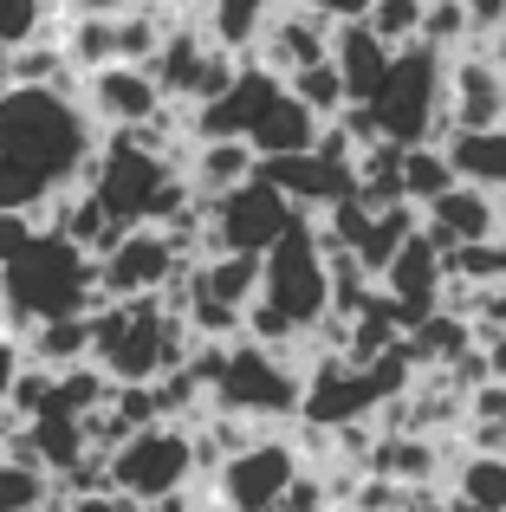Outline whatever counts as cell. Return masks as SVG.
<instances>
[{
	"instance_id": "2",
	"label": "cell",
	"mask_w": 506,
	"mask_h": 512,
	"mask_svg": "<svg viewBox=\"0 0 506 512\" xmlns=\"http://www.w3.org/2000/svg\"><path fill=\"white\" fill-rule=\"evenodd\" d=\"M7 286H13V312L0 318V331L20 338V344L33 338V325H52V318H91L104 305L98 260H91L85 247H72L65 234H46V227L7 260Z\"/></svg>"
},
{
	"instance_id": "4",
	"label": "cell",
	"mask_w": 506,
	"mask_h": 512,
	"mask_svg": "<svg viewBox=\"0 0 506 512\" xmlns=\"http://www.w3.org/2000/svg\"><path fill=\"white\" fill-rule=\"evenodd\" d=\"M266 312H279L292 331H318L331 318V253L318 240V221L305 214L273 253H266Z\"/></svg>"
},
{
	"instance_id": "8",
	"label": "cell",
	"mask_w": 506,
	"mask_h": 512,
	"mask_svg": "<svg viewBox=\"0 0 506 512\" xmlns=\"http://www.w3.org/2000/svg\"><path fill=\"white\" fill-rule=\"evenodd\" d=\"M299 474H305V454L279 435H260L247 454H234L215 474V506L221 512H279L286 493L299 487Z\"/></svg>"
},
{
	"instance_id": "11",
	"label": "cell",
	"mask_w": 506,
	"mask_h": 512,
	"mask_svg": "<svg viewBox=\"0 0 506 512\" xmlns=\"http://www.w3.org/2000/svg\"><path fill=\"white\" fill-rule=\"evenodd\" d=\"M331 39H338V26H331L325 13H312L305 0H286V7L266 20L260 46H253L247 59L266 65L273 78H299V72H312V65L331 59Z\"/></svg>"
},
{
	"instance_id": "10",
	"label": "cell",
	"mask_w": 506,
	"mask_h": 512,
	"mask_svg": "<svg viewBox=\"0 0 506 512\" xmlns=\"http://www.w3.org/2000/svg\"><path fill=\"white\" fill-rule=\"evenodd\" d=\"M78 104L91 111V124H98L104 137L143 130L150 117L169 111V98H163V85H156L150 65H104V72H91L85 91H78Z\"/></svg>"
},
{
	"instance_id": "9",
	"label": "cell",
	"mask_w": 506,
	"mask_h": 512,
	"mask_svg": "<svg viewBox=\"0 0 506 512\" xmlns=\"http://www.w3.org/2000/svg\"><path fill=\"white\" fill-rule=\"evenodd\" d=\"M195 260H182L176 240L163 227H130L117 240V253L98 260V286H104V305H124V299H163Z\"/></svg>"
},
{
	"instance_id": "15",
	"label": "cell",
	"mask_w": 506,
	"mask_h": 512,
	"mask_svg": "<svg viewBox=\"0 0 506 512\" xmlns=\"http://www.w3.org/2000/svg\"><path fill=\"white\" fill-rule=\"evenodd\" d=\"M331 65H338L344 85H351V104H370V98H377V85L390 78L396 52L383 46L370 26H338V39H331Z\"/></svg>"
},
{
	"instance_id": "23",
	"label": "cell",
	"mask_w": 506,
	"mask_h": 512,
	"mask_svg": "<svg viewBox=\"0 0 506 512\" xmlns=\"http://www.w3.org/2000/svg\"><path fill=\"white\" fill-rule=\"evenodd\" d=\"M72 13V0H0V52H20L52 33V20Z\"/></svg>"
},
{
	"instance_id": "6",
	"label": "cell",
	"mask_w": 506,
	"mask_h": 512,
	"mask_svg": "<svg viewBox=\"0 0 506 512\" xmlns=\"http://www.w3.org/2000/svg\"><path fill=\"white\" fill-rule=\"evenodd\" d=\"M202 480V454H195V428H143V435H130L124 448L111 454V487L130 493V500H169V493L195 487Z\"/></svg>"
},
{
	"instance_id": "32",
	"label": "cell",
	"mask_w": 506,
	"mask_h": 512,
	"mask_svg": "<svg viewBox=\"0 0 506 512\" xmlns=\"http://www.w3.org/2000/svg\"><path fill=\"white\" fill-rule=\"evenodd\" d=\"M130 7H150V0H72V13H130Z\"/></svg>"
},
{
	"instance_id": "17",
	"label": "cell",
	"mask_w": 506,
	"mask_h": 512,
	"mask_svg": "<svg viewBox=\"0 0 506 512\" xmlns=\"http://www.w3.org/2000/svg\"><path fill=\"white\" fill-rule=\"evenodd\" d=\"M435 441L429 435H377V454H370V467L364 474H383V480H396V487H409V493H422L435 480Z\"/></svg>"
},
{
	"instance_id": "24",
	"label": "cell",
	"mask_w": 506,
	"mask_h": 512,
	"mask_svg": "<svg viewBox=\"0 0 506 512\" xmlns=\"http://www.w3.org/2000/svg\"><path fill=\"white\" fill-rule=\"evenodd\" d=\"M422 20H429V0H377L364 26L390 52H409V46H422Z\"/></svg>"
},
{
	"instance_id": "5",
	"label": "cell",
	"mask_w": 506,
	"mask_h": 512,
	"mask_svg": "<svg viewBox=\"0 0 506 512\" xmlns=\"http://www.w3.org/2000/svg\"><path fill=\"white\" fill-rule=\"evenodd\" d=\"M176 175L182 169L169 163V156H150L130 137H104L85 188L104 201V214H111L117 227H156V201H163V188L176 182Z\"/></svg>"
},
{
	"instance_id": "22",
	"label": "cell",
	"mask_w": 506,
	"mask_h": 512,
	"mask_svg": "<svg viewBox=\"0 0 506 512\" xmlns=\"http://www.w3.org/2000/svg\"><path fill=\"white\" fill-rule=\"evenodd\" d=\"M286 91L318 117V124H338V117L351 111V85H344V72H338L331 59L312 65V72H299V78H286Z\"/></svg>"
},
{
	"instance_id": "13",
	"label": "cell",
	"mask_w": 506,
	"mask_h": 512,
	"mask_svg": "<svg viewBox=\"0 0 506 512\" xmlns=\"http://www.w3.org/2000/svg\"><path fill=\"white\" fill-rule=\"evenodd\" d=\"M448 124L455 130H500L506 104H500V59L494 52H455L448 59Z\"/></svg>"
},
{
	"instance_id": "28",
	"label": "cell",
	"mask_w": 506,
	"mask_h": 512,
	"mask_svg": "<svg viewBox=\"0 0 506 512\" xmlns=\"http://www.w3.org/2000/svg\"><path fill=\"white\" fill-rule=\"evenodd\" d=\"M305 7H312V13H325L331 26H364L377 0H305Z\"/></svg>"
},
{
	"instance_id": "34",
	"label": "cell",
	"mask_w": 506,
	"mask_h": 512,
	"mask_svg": "<svg viewBox=\"0 0 506 512\" xmlns=\"http://www.w3.org/2000/svg\"><path fill=\"white\" fill-rule=\"evenodd\" d=\"M208 512H221V506H208Z\"/></svg>"
},
{
	"instance_id": "31",
	"label": "cell",
	"mask_w": 506,
	"mask_h": 512,
	"mask_svg": "<svg viewBox=\"0 0 506 512\" xmlns=\"http://www.w3.org/2000/svg\"><path fill=\"white\" fill-rule=\"evenodd\" d=\"M481 350H487V376H494V383H506V331H487Z\"/></svg>"
},
{
	"instance_id": "21",
	"label": "cell",
	"mask_w": 506,
	"mask_h": 512,
	"mask_svg": "<svg viewBox=\"0 0 506 512\" xmlns=\"http://www.w3.org/2000/svg\"><path fill=\"white\" fill-rule=\"evenodd\" d=\"M455 182H461V175H455V163H448V150H435V143L403 150V201H409V208H429V201H442Z\"/></svg>"
},
{
	"instance_id": "30",
	"label": "cell",
	"mask_w": 506,
	"mask_h": 512,
	"mask_svg": "<svg viewBox=\"0 0 506 512\" xmlns=\"http://www.w3.org/2000/svg\"><path fill=\"white\" fill-rule=\"evenodd\" d=\"M65 512H143V500H130V493H85V500H72Z\"/></svg>"
},
{
	"instance_id": "18",
	"label": "cell",
	"mask_w": 506,
	"mask_h": 512,
	"mask_svg": "<svg viewBox=\"0 0 506 512\" xmlns=\"http://www.w3.org/2000/svg\"><path fill=\"white\" fill-rule=\"evenodd\" d=\"M279 13V0H208V13H202V26L221 39L228 52H247L260 46V33H266V20Z\"/></svg>"
},
{
	"instance_id": "12",
	"label": "cell",
	"mask_w": 506,
	"mask_h": 512,
	"mask_svg": "<svg viewBox=\"0 0 506 512\" xmlns=\"http://www.w3.org/2000/svg\"><path fill=\"white\" fill-rule=\"evenodd\" d=\"M500 227H506L500 195H487V188H468V182H455L442 201H429V208H422V234H429L442 253L481 247V240H500Z\"/></svg>"
},
{
	"instance_id": "27",
	"label": "cell",
	"mask_w": 506,
	"mask_h": 512,
	"mask_svg": "<svg viewBox=\"0 0 506 512\" xmlns=\"http://www.w3.org/2000/svg\"><path fill=\"white\" fill-rule=\"evenodd\" d=\"M474 20V39H500L506 33V0H461Z\"/></svg>"
},
{
	"instance_id": "19",
	"label": "cell",
	"mask_w": 506,
	"mask_h": 512,
	"mask_svg": "<svg viewBox=\"0 0 506 512\" xmlns=\"http://www.w3.org/2000/svg\"><path fill=\"white\" fill-rule=\"evenodd\" d=\"M26 357L46 363V370H78V363H91V318H52V325H33Z\"/></svg>"
},
{
	"instance_id": "7",
	"label": "cell",
	"mask_w": 506,
	"mask_h": 512,
	"mask_svg": "<svg viewBox=\"0 0 506 512\" xmlns=\"http://www.w3.org/2000/svg\"><path fill=\"white\" fill-rule=\"evenodd\" d=\"M299 221H305V214L292 208L266 175H253L247 188L208 201V253H253V260H266V253H273Z\"/></svg>"
},
{
	"instance_id": "29",
	"label": "cell",
	"mask_w": 506,
	"mask_h": 512,
	"mask_svg": "<svg viewBox=\"0 0 506 512\" xmlns=\"http://www.w3.org/2000/svg\"><path fill=\"white\" fill-rule=\"evenodd\" d=\"M20 370H26V344L0 331V402L13 396V383H20Z\"/></svg>"
},
{
	"instance_id": "3",
	"label": "cell",
	"mask_w": 506,
	"mask_h": 512,
	"mask_svg": "<svg viewBox=\"0 0 506 512\" xmlns=\"http://www.w3.org/2000/svg\"><path fill=\"white\" fill-rule=\"evenodd\" d=\"M215 409L241 415L253 428L292 422V415H305V363L286 357V350H266V344L241 338L215 376Z\"/></svg>"
},
{
	"instance_id": "20",
	"label": "cell",
	"mask_w": 506,
	"mask_h": 512,
	"mask_svg": "<svg viewBox=\"0 0 506 512\" xmlns=\"http://www.w3.org/2000/svg\"><path fill=\"white\" fill-rule=\"evenodd\" d=\"M455 500L468 512H506V454H468L455 467Z\"/></svg>"
},
{
	"instance_id": "25",
	"label": "cell",
	"mask_w": 506,
	"mask_h": 512,
	"mask_svg": "<svg viewBox=\"0 0 506 512\" xmlns=\"http://www.w3.org/2000/svg\"><path fill=\"white\" fill-rule=\"evenodd\" d=\"M468 39H474V20H468V7L461 0H429V20H422V46H435V52H468Z\"/></svg>"
},
{
	"instance_id": "14",
	"label": "cell",
	"mask_w": 506,
	"mask_h": 512,
	"mask_svg": "<svg viewBox=\"0 0 506 512\" xmlns=\"http://www.w3.org/2000/svg\"><path fill=\"white\" fill-rule=\"evenodd\" d=\"M318 137H325V124H318V117L286 91V98H279L273 111L253 124V137H247V143H253V156H260V163H286V156H312V150H318Z\"/></svg>"
},
{
	"instance_id": "26",
	"label": "cell",
	"mask_w": 506,
	"mask_h": 512,
	"mask_svg": "<svg viewBox=\"0 0 506 512\" xmlns=\"http://www.w3.org/2000/svg\"><path fill=\"white\" fill-rule=\"evenodd\" d=\"M46 493H52L46 474H26V467H13L7 454H0V512H39Z\"/></svg>"
},
{
	"instance_id": "33",
	"label": "cell",
	"mask_w": 506,
	"mask_h": 512,
	"mask_svg": "<svg viewBox=\"0 0 506 512\" xmlns=\"http://www.w3.org/2000/svg\"><path fill=\"white\" fill-rule=\"evenodd\" d=\"M500 104H506V65H500Z\"/></svg>"
},
{
	"instance_id": "1",
	"label": "cell",
	"mask_w": 506,
	"mask_h": 512,
	"mask_svg": "<svg viewBox=\"0 0 506 512\" xmlns=\"http://www.w3.org/2000/svg\"><path fill=\"white\" fill-rule=\"evenodd\" d=\"M98 150H104V130L65 91H7L0 98V156L46 175L59 195L65 188H85Z\"/></svg>"
},
{
	"instance_id": "16",
	"label": "cell",
	"mask_w": 506,
	"mask_h": 512,
	"mask_svg": "<svg viewBox=\"0 0 506 512\" xmlns=\"http://www.w3.org/2000/svg\"><path fill=\"white\" fill-rule=\"evenodd\" d=\"M448 163L468 188H487V195H506V124L500 130H455L448 137Z\"/></svg>"
}]
</instances>
